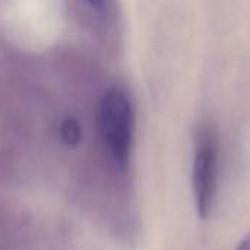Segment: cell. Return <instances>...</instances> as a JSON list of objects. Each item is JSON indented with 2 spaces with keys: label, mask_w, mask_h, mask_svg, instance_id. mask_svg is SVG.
Listing matches in <instances>:
<instances>
[{
  "label": "cell",
  "mask_w": 250,
  "mask_h": 250,
  "mask_svg": "<svg viewBox=\"0 0 250 250\" xmlns=\"http://www.w3.org/2000/svg\"><path fill=\"white\" fill-rule=\"evenodd\" d=\"M236 250H250V234H248L236 248Z\"/></svg>",
  "instance_id": "3957f363"
},
{
  "label": "cell",
  "mask_w": 250,
  "mask_h": 250,
  "mask_svg": "<svg viewBox=\"0 0 250 250\" xmlns=\"http://www.w3.org/2000/svg\"><path fill=\"white\" fill-rule=\"evenodd\" d=\"M100 138L111 161L119 168L130 163L135 138V108L130 95L122 88L110 89L101 100L98 114Z\"/></svg>",
  "instance_id": "6da1fadb"
},
{
  "label": "cell",
  "mask_w": 250,
  "mask_h": 250,
  "mask_svg": "<svg viewBox=\"0 0 250 250\" xmlns=\"http://www.w3.org/2000/svg\"><path fill=\"white\" fill-rule=\"evenodd\" d=\"M220 138L215 126L202 122L195 132L192 188L196 211L202 218L212 212L220 185Z\"/></svg>",
  "instance_id": "7a4b0ae2"
}]
</instances>
